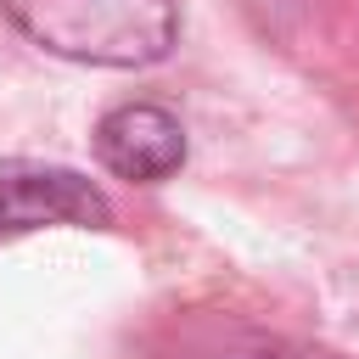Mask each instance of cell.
Returning <instances> with one entry per match:
<instances>
[{
    "label": "cell",
    "instance_id": "3957f363",
    "mask_svg": "<svg viewBox=\"0 0 359 359\" xmlns=\"http://www.w3.org/2000/svg\"><path fill=\"white\" fill-rule=\"evenodd\" d=\"M95 157H101L107 174H118L129 185H157L168 174H180V163H185V129L157 101H123V107L101 112V123H95Z\"/></svg>",
    "mask_w": 359,
    "mask_h": 359
},
{
    "label": "cell",
    "instance_id": "6da1fadb",
    "mask_svg": "<svg viewBox=\"0 0 359 359\" xmlns=\"http://www.w3.org/2000/svg\"><path fill=\"white\" fill-rule=\"evenodd\" d=\"M50 56L90 67H146L174 50L180 0H0Z\"/></svg>",
    "mask_w": 359,
    "mask_h": 359
},
{
    "label": "cell",
    "instance_id": "277c9868",
    "mask_svg": "<svg viewBox=\"0 0 359 359\" xmlns=\"http://www.w3.org/2000/svg\"><path fill=\"white\" fill-rule=\"evenodd\" d=\"M241 359H269V353H241Z\"/></svg>",
    "mask_w": 359,
    "mask_h": 359
},
{
    "label": "cell",
    "instance_id": "7a4b0ae2",
    "mask_svg": "<svg viewBox=\"0 0 359 359\" xmlns=\"http://www.w3.org/2000/svg\"><path fill=\"white\" fill-rule=\"evenodd\" d=\"M45 224H90L95 230V224H112V202L79 168L6 157L0 163V241L45 230Z\"/></svg>",
    "mask_w": 359,
    "mask_h": 359
}]
</instances>
